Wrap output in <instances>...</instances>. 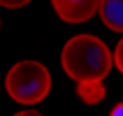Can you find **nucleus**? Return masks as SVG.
<instances>
[{
    "mask_svg": "<svg viewBox=\"0 0 123 116\" xmlns=\"http://www.w3.org/2000/svg\"><path fill=\"white\" fill-rule=\"evenodd\" d=\"M61 65L74 81H105L111 70V51L95 35L81 33L65 42L61 51Z\"/></svg>",
    "mask_w": 123,
    "mask_h": 116,
    "instance_id": "obj_1",
    "label": "nucleus"
},
{
    "mask_svg": "<svg viewBox=\"0 0 123 116\" xmlns=\"http://www.w3.org/2000/svg\"><path fill=\"white\" fill-rule=\"evenodd\" d=\"M51 5L65 23H84L98 14L100 0H51Z\"/></svg>",
    "mask_w": 123,
    "mask_h": 116,
    "instance_id": "obj_3",
    "label": "nucleus"
},
{
    "mask_svg": "<svg viewBox=\"0 0 123 116\" xmlns=\"http://www.w3.org/2000/svg\"><path fill=\"white\" fill-rule=\"evenodd\" d=\"M109 116H123V102H118V104H114V109L109 111Z\"/></svg>",
    "mask_w": 123,
    "mask_h": 116,
    "instance_id": "obj_8",
    "label": "nucleus"
},
{
    "mask_svg": "<svg viewBox=\"0 0 123 116\" xmlns=\"http://www.w3.org/2000/svg\"><path fill=\"white\" fill-rule=\"evenodd\" d=\"M111 63L116 65V70L123 74V40L116 44V49H114V56H111Z\"/></svg>",
    "mask_w": 123,
    "mask_h": 116,
    "instance_id": "obj_6",
    "label": "nucleus"
},
{
    "mask_svg": "<svg viewBox=\"0 0 123 116\" xmlns=\"http://www.w3.org/2000/svg\"><path fill=\"white\" fill-rule=\"evenodd\" d=\"M98 14L109 30L123 33V0H100Z\"/></svg>",
    "mask_w": 123,
    "mask_h": 116,
    "instance_id": "obj_4",
    "label": "nucleus"
},
{
    "mask_svg": "<svg viewBox=\"0 0 123 116\" xmlns=\"http://www.w3.org/2000/svg\"><path fill=\"white\" fill-rule=\"evenodd\" d=\"M14 116H44V114H40V111H35V109H26V111H16Z\"/></svg>",
    "mask_w": 123,
    "mask_h": 116,
    "instance_id": "obj_9",
    "label": "nucleus"
},
{
    "mask_svg": "<svg viewBox=\"0 0 123 116\" xmlns=\"http://www.w3.org/2000/svg\"><path fill=\"white\" fill-rule=\"evenodd\" d=\"M5 88L14 102L37 104L51 91V74L40 61H19L7 72Z\"/></svg>",
    "mask_w": 123,
    "mask_h": 116,
    "instance_id": "obj_2",
    "label": "nucleus"
},
{
    "mask_svg": "<svg viewBox=\"0 0 123 116\" xmlns=\"http://www.w3.org/2000/svg\"><path fill=\"white\" fill-rule=\"evenodd\" d=\"M0 26H2V19H0Z\"/></svg>",
    "mask_w": 123,
    "mask_h": 116,
    "instance_id": "obj_10",
    "label": "nucleus"
},
{
    "mask_svg": "<svg viewBox=\"0 0 123 116\" xmlns=\"http://www.w3.org/2000/svg\"><path fill=\"white\" fill-rule=\"evenodd\" d=\"M77 95L81 98L86 104H98L102 102L107 91H105V81H77Z\"/></svg>",
    "mask_w": 123,
    "mask_h": 116,
    "instance_id": "obj_5",
    "label": "nucleus"
},
{
    "mask_svg": "<svg viewBox=\"0 0 123 116\" xmlns=\"http://www.w3.org/2000/svg\"><path fill=\"white\" fill-rule=\"evenodd\" d=\"M30 0H0V5L7 7V9H19V7H26Z\"/></svg>",
    "mask_w": 123,
    "mask_h": 116,
    "instance_id": "obj_7",
    "label": "nucleus"
}]
</instances>
